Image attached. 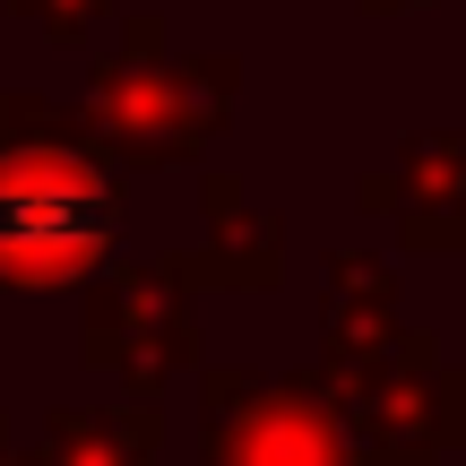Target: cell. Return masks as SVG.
Masks as SVG:
<instances>
[{"label":"cell","mask_w":466,"mask_h":466,"mask_svg":"<svg viewBox=\"0 0 466 466\" xmlns=\"http://www.w3.org/2000/svg\"><path fill=\"white\" fill-rule=\"evenodd\" d=\"M233 466H329V441L302 406H259L233 432Z\"/></svg>","instance_id":"cell-4"},{"label":"cell","mask_w":466,"mask_h":466,"mask_svg":"<svg viewBox=\"0 0 466 466\" xmlns=\"http://www.w3.org/2000/svg\"><path fill=\"white\" fill-rule=\"evenodd\" d=\"M190 354V319H182V294H173L165 268H113L86 311V363H113L130 380H156L165 363Z\"/></svg>","instance_id":"cell-3"},{"label":"cell","mask_w":466,"mask_h":466,"mask_svg":"<svg viewBox=\"0 0 466 466\" xmlns=\"http://www.w3.org/2000/svg\"><path fill=\"white\" fill-rule=\"evenodd\" d=\"M9 17H35L44 35L78 44V35H96V17H113V0H9Z\"/></svg>","instance_id":"cell-6"},{"label":"cell","mask_w":466,"mask_h":466,"mask_svg":"<svg viewBox=\"0 0 466 466\" xmlns=\"http://www.w3.org/2000/svg\"><path fill=\"white\" fill-rule=\"evenodd\" d=\"M9 147H104V138H96L86 113H61V104H44V96L0 86V156Z\"/></svg>","instance_id":"cell-5"},{"label":"cell","mask_w":466,"mask_h":466,"mask_svg":"<svg viewBox=\"0 0 466 466\" xmlns=\"http://www.w3.org/2000/svg\"><path fill=\"white\" fill-rule=\"evenodd\" d=\"M121 233V173L104 147H9L0 156V285L61 294L104 268Z\"/></svg>","instance_id":"cell-1"},{"label":"cell","mask_w":466,"mask_h":466,"mask_svg":"<svg viewBox=\"0 0 466 466\" xmlns=\"http://www.w3.org/2000/svg\"><path fill=\"white\" fill-rule=\"evenodd\" d=\"M225 96H233L225 61H165L156 17H130V52L96 61L86 121H96L104 156H121V165H182V156L208 147Z\"/></svg>","instance_id":"cell-2"}]
</instances>
